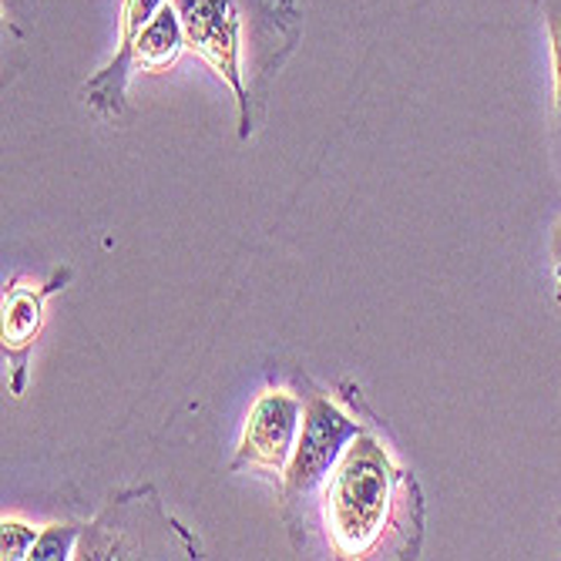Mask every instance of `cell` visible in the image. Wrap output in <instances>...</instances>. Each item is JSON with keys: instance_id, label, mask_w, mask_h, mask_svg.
Returning <instances> with one entry per match:
<instances>
[{"instance_id": "6da1fadb", "label": "cell", "mask_w": 561, "mask_h": 561, "mask_svg": "<svg viewBox=\"0 0 561 561\" xmlns=\"http://www.w3.org/2000/svg\"><path fill=\"white\" fill-rule=\"evenodd\" d=\"M414 501L411 474L393 468L374 437L356 434L327 478L323 512L333 548L346 558H370L380 548L387 551V535L411 515Z\"/></svg>"}, {"instance_id": "7a4b0ae2", "label": "cell", "mask_w": 561, "mask_h": 561, "mask_svg": "<svg viewBox=\"0 0 561 561\" xmlns=\"http://www.w3.org/2000/svg\"><path fill=\"white\" fill-rule=\"evenodd\" d=\"M179 11V21L185 27V41L192 50L206 58L216 75H222L242 108V135L252 128V112H249V88L242 78V11L239 0H172Z\"/></svg>"}, {"instance_id": "3957f363", "label": "cell", "mask_w": 561, "mask_h": 561, "mask_svg": "<svg viewBox=\"0 0 561 561\" xmlns=\"http://www.w3.org/2000/svg\"><path fill=\"white\" fill-rule=\"evenodd\" d=\"M360 434L336 403H330L320 393H310L302 411V431L296 437L289 468H286V501H302L310 491H317L320 484H327V478L333 474L340 454L346 450V444Z\"/></svg>"}, {"instance_id": "277c9868", "label": "cell", "mask_w": 561, "mask_h": 561, "mask_svg": "<svg viewBox=\"0 0 561 561\" xmlns=\"http://www.w3.org/2000/svg\"><path fill=\"white\" fill-rule=\"evenodd\" d=\"M299 414H302L299 397H293L286 390H266L249 411L236 468L249 465L266 474H279L296 447Z\"/></svg>"}, {"instance_id": "5b68a950", "label": "cell", "mask_w": 561, "mask_h": 561, "mask_svg": "<svg viewBox=\"0 0 561 561\" xmlns=\"http://www.w3.org/2000/svg\"><path fill=\"white\" fill-rule=\"evenodd\" d=\"M169 0H125L122 8V47L115 61L101 71L84 91L91 98V105L98 108H108V112H118L122 101H125V91H128V71H131V50H135V41L138 34L145 31V24L156 18Z\"/></svg>"}, {"instance_id": "8992f818", "label": "cell", "mask_w": 561, "mask_h": 561, "mask_svg": "<svg viewBox=\"0 0 561 561\" xmlns=\"http://www.w3.org/2000/svg\"><path fill=\"white\" fill-rule=\"evenodd\" d=\"M185 27L179 21V11L172 4H165L156 18L145 24V31L135 41L131 50V68L141 71H165L169 65H175V58L185 47Z\"/></svg>"}, {"instance_id": "52a82bcc", "label": "cell", "mask_w": 561, "mask_h": 561, "mask_svg": "<svg viewBox=\"0 0 561 561\" xmlns=\"http://www.w3.org/2000/svg\"><path fill=\"white\" fill-rule=\"evenodd\" d=\"M47 289H27L14 286L11 296L4 299V346L8 353L27 350L37 327H41V306H44Z\"/></svg>"}, {"instance_id": "ba28073f", "label": "cell", "mask_w": 561, "mask_h": 561, "mask_svg": "<svg viewBox=\"0 0 561 561\" xmlns=\"http://www.w3.org/2000/svg\"><path fill=\"white\" fill-rule=\"evenodd\" d=\"M78 528L75 525H50L44 535H37V545L31 551V558L37 561H50V558H68L75 548Z\"/></svg>"}, {"instance_id": "9c48e42d", "label": "cell", "mask_w": 561, "mask_h": 561, "mask_svg": "<svg viewBox=\"0 0 561 561\" xmlns=\"http://www.w3.org/2000/svg\"><path fill=\"white\" fill-rule=\"evenodd\" d=\"M34 545H37V528H31V525H24V522H14V518H4V541H0L4 561L31 558Z\"/></svg>"}, {"instance_id": "30bf717a", "label": "cell", "mask_w": 561, "mask_h": 561, "mask_svg": "<svg viewBox=\"0 0 561 561\" xmlns=\"http://www.w3.org/2000/svg\"><path fill=\"white\" fill-rule=\"evenodd\" d=\"M548 34H551V58H554V105L561 118V0H541Z\"/></svg>"}, {"instance_id": "8fae6325", "label": "cell", "mask_w": 561, "mask_h": 561, "mask_svg": "<svg viewBox=\"0 0 561 561\" xmlns=\"http://www.w3.org/2000/svg\"><path fill=\"white\" fill-rule=\"evenodd\" d=\"M551 260H554V273H558V279H561V226H558L554 236H551Z\"/></svg>"}]
</instances>
